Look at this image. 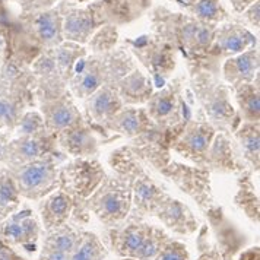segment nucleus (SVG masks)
<instances>
[{
	"label": "nucleus",
	"mask_w": 260,
	"mask_h": 260,
	"mask_svg": "<svg viewBox=\"0 0 260 260\" xmlns=\"http://www.w3.org/2000/svg\"><path fill=\"white\" fill-rule=\"evenodd\" d=\"M15 130L18 136H43L50 133L46 129L44 120L40 111H34V110H28L25 113Z\"/></svg>",
	"instance_id": "nucleus-35"
},
{
	"label": "nucleus",
	"mask_w": 260,
	"mask_h": 260,
	"mask_svg": "<svg viewBox=\"0 0 260 260\" xmlns=\"http://www.w3.org/2000/svg\"><path fill=\"white\" fill-rule=\"evenodd\" d=\"M41 234V222L29 208L16 211L0 224V240L12 247H22L28 253L38 250Z\"/></svg>",
	"instance_id": "nucleus-14"
},
{
	"label": "nucleus",
	"mask_w": 260,
	"mask_h": 260,
	"mask_svg": "<svg viewBox=\"0 0 260 260\" xmlns=\"http://www.w3.org/2000/svg\"><path fill=\"white\" fill-rule=\"evenodd\" d=\"M124 106L142 107L154 94V83L139 71H132L116 85Z\"/></svg>",
	"instance_id": "nucleus-23"
},
{
	"label": "nucleus",
	"mask_w": 260,
	"mask_h": 260,
	"mask_svg": "<svg viewBox=\"0 0 260 260\" xmlns=\"http://www.w3.org/2000/svg\"><path fill=\"white\" fill-rule=\"evenodd\" d=\"M256 40L246 29L241 28H226L222 36L218 38L219 50L226 54L243 53L248 46L254 44Z\"/></svg>",
	"instance_id": "nucleus-33"
},
{
	"label": "nucleus",
	"mask_w": 260,
	"mask_h": 260,
	"mask_svg": "<svg viewBox=\"0 0 260 260\" xmlns=\"http://www.w3.org/2000/svg\"><path fill=\"white\" fill-rule=\"evenodd\" d=\"M180 5L190 8L193 13L202 21H216L221 18V9L218 5V0H177Z\"/></svg>",
	"instance_id": "nucleus-36"
},
{
	"label": "nucleus",
	"mask_w": 260,
	"mask_h": 260,
	"mask_svg": "<svg viewBox=\"0 0 260 260\" xmlns=\"http://www.w3.org/2000/svg\"><path fill=\"white\" fill-rule=\"evenodd\" d=\"M181 85V79L167 82L162 88L151 95V98L145 104L151 120L167 133L170 149L180 132L184 129L186 123L194 114V110L189 104L187 96L183 95Z\"/></svg>",
	"instance_id": "nucleus-6"
},
{
	"label": "nucleus",
	"mask_w": 260,
	"mask_h": 260,
	"mask_svg": "<svg viewBox=\"0 0 260 260\" xmlns=\"http://www.w3.org/2000/svg\"><path fill=\"white\" fill-rule=\"evenodd\" d=\"M120 260H135V259H120Z\"/></svg>",
	"instance_id": "nucleus-42"
},
{
	"label": "nucleus",
	"mask_w": 260,
	"mask_h": 260,
	"mask_svg": "<svg viewBox=\"0 0 260 260\" xmlns=\"http://www.w3.org/2000/svg\"><path fill=\"white\" fill-rule=\"evenodd\" d=\"M21 208V194L6 168L0 170V224Z\"/></svg>",
	"instance_id": "nucleus-30"
},
{
	"label": "nucleus",
	"mask_w": 260,
	"mask_h": 260,
	"mask_svg": "<svg viewBox=\"0 0 260 260\" xmlns=\"http://www.w3.org/2000/svg\"><path fill=\"white\" fill-rule=\"evenodd\" d=\"M37 106L40 108V114L43 116L46 129L53 135L78 123H82L85 120L82 110H79V107L75 104V98L71 91L43 101Z\"/></svg>",
	"instance_id": "nucleus-16"
},
{
	"label": "nucleus",
	"mask_w": 260,
	"mask_h": 260,
	"mask_svg": "<svg viewBox=\"0 0 260 260\" xmlns=\"http://www.w3.org/2000/svg\"><path fill=\"white\" fill-rule=\"evenodd\" d=\"M132 190L117 174H107L98 189L86 199L85 208L106 228L123 222L132 212Z\"/></svg>",
	"instance_id": "nucleus-9"
},
{
	"label": "nucleus",
	"mask_w": 260,
	"mask_h": 260,
	"mask_svg": "<svg viewBox=\"0 0 260 260\" xmlns=\"http://www.w3.org/2000/svg\"><path fill=\"white\" fill-rule=\"evenodd\" d=\"M118 136L107 132L104 127L92 124L86 118L68 129L56 133L57 148L72 158H95L100 146L117 141Z\"/></svg>",
	"instance_id": "nucleus-11"
},
{
	"label": "nucleus",
	"mask_w": 260,
	"mask_h": 260,
	"mask_svg": "<svg viewBox=\"0 0 260 260\" xmlns=\"http://www.w3.org/2000/svg\"><path fill=\"white\" fill-rule=\"evenodd\" d=\"M59 151L56 135L47 133L43 136H16L12 141H6L0 136V164L8 168L28 164L41 156Z\"/></svg>",
	"instance_id": "nucleus-13"
},
{
	"label": "nucleus",
	"mask_w": 260,
	"mask_h": 260,
	"mask_svg": "<svg viewBox=\"0 0 260 260\" xmlns=\"http://www.w3.org/2000/svg\"><path fill=\"white\" fill-rule=\"evenodd\" d=\"M108 164L114 174L123 177L132 190V212L141 218L152 216L156 206L168 196L146 171L145 164L135 155L129 145L114 149L108 156Z\"/></svg>",
	"instance_id": "nucleus-3"
},
{
	"label": "nucleus",
	"mask_w": 260,
	"mask_h": 260,
	"mask_svg": "<svg viewBox=\"0 0 260 260\" xmlns=\"http://www.w3.org/2000/svg\"><path fill=\"white\" fill-rule=\"evenodd\" d=\"M34 106H37L34 91L0 92V129L13 132L28 108Z\"/></svg>",
	"instance_id": "nucleus-21"
},
{
	"label": "nucleus",
	"mask_w": 260,
	"mask_h": 260,
	"mask_svg": "<svg viewBox=\"0 0 260 260\" xmlns=\"http://www.w3.org/2000/svg\"><path fill=\"white\" fill-rule=\"evenodd\" d=\"M0 260H25L21 254L15 251V248L0 240Z\"/></svg>",
	"instance_id": "nucleus-39"
},
{
	"label": "nucleus",
	"mask_w": 260,
	"mask_h": 260,
	"mask_svg": "<svg viewBox=\"0 0 260 260\" xmlns=\"http://www.w3.org/2000/svg\"><path fill=\"white\" fill-rule=\"evenodd\" d=\"M113 43H116V34L113 31H104L103 34H100L95 38L92 46L96 51H103L106 48L111 47Z\"/></svg>",
	"instance_id": "nucleus-38"
},
{
	"label": "nucleus",
	"mask_w": 260,
	"mask_h": 260,
	"mask_svg": "<svg viewBox=\"0 0 260 260\" xmlns=\"http://www.w3.org/2000/svg\"><path fill=\"white\" fill-rule=\"evenodd\" d=\"M106 177V170L96 158H73L60 166L57 189L63 190L73 201L72 225L81 228L89 222V212L85 208V202Z\"/></svg>",
	"instance_id": "nucleus-4"
},
{
	"label": "nucleus",
	"mask_w": 260,
	"mask_h": 260,
	"mask_svg": "<svg viewBox=\"0 0 260 260\" xmlns=\"http://www.w3.org/2000/svg\"><path fill=\"white\" fill-rule=\"evenodd\" d=\"M237 260H260V250L259 246L248 247L241 250L237 256Z\"/></svg>",
	"instance_id": "nucleus-40"
},
{
	"label": "nucleus",
	"mask_w": 260,
	"mask_h": 260,
	"mask_svg": "<svg viewBox=\"0 0 260 260\" xmlns=\"http://www.w3.org/2000/svg\"><path fill=\"white\" fill-rule=\"evenodd\" d=\"M154 260H191L187 246L178 240L171 238L161 251L155 256Z\"/></svg>",
	"instance_id": "nucleus-37"
},
{
	"label": "nucleus",
	"mask_w": 260,
	"mask_h": 260,
	"mask_svg": "<svg viewBox=\"0 0 260 260\" xmlns=\"http://www.w3.org/2000/svg\"><path fill=\"white\" fill-rule=\"evenodd\" d=\"M132 64L121 56H103L76 61L69 91L73 98L85 100L101 86H116L127 73Z\"/></svg>",
	"instance_id": "nucleus-7"
},
{
	"label": "nucleus",
	"mask_w": 260,
	"mask_h": 260,
	"mask_svg": "<svg viewBox=\"0 0 260 260\" xmlns=\"http://www.w3.org/2000/svg\"><path fill=\"white\" fill-rule=\"evenodd\" d=\"M129 146L143 164H149L155 171L168 178L180 191H183L198 205L202 212H208L213 205H216L213 199L209 170L186 166L171 159V151L162 145L146 143Z\"/></svg>",
	"instance_id": "nucleus-1"
},
{
	"label": "nucleus",
	"mask_w": 260,
	"mask_h": 260,
	"mask_svg": "<svg viewBox=\"0 0 260 260\" xmlns=\"http://www.w3.org/2000/svg\"><path fill=\"white\" fill-rule=\"evenodd\" d=\"M135 50H139L141 53H145V64L149 71L152 72V83L154 86L162 88L167 83L168 73L174 69V60L170 56V47L164 46L161 48H149L146 43V37H139L133 41Z\"/></svg>",
	"instance_id": "nucleus-22"
},
{
	"label": "nucleus",
	"mask_w": 260,
	"mask_h": 260,
	"mask_svg": "<svg viewBox=\"0 0 260 260\" xmlns=\"http://www.w3.org/2000/svg\"><path fill=\"white\" fill-rule=\"evenodd\" d=\"M167 230L178 236H191L199 230V221L186 203L173 196H167L152 213Z\"/></svg>",
	"instance_id": "nucleus-17"
},
{
	"label": "nucleus",
	"mask_w": 260,
	"mask_h": 260,
	"mask_svg": "<svg viewBox=\"0 0 260 260\" xmlns=\"http://www.w3.org/2000/svg\"><path fill=\"white\" fill-rule=\"evenodd\" d=\"M107 256L108 248L103 243L101 237L92 231L81 230L69 260H106Z\"/></svg>",
	"instance_id": "nucleus-29"
},
{
	"label": "nucleus",
	"mask_w": 260,
	"mask_h": 260,
	"mask_svg": "<svg viewBox=\"0 0 260 260\" xmlns=\"http://www.w3.org/2000/svg\"><path fill=\"white\" fill-rule=\"evenodd\" d=\"M206 170L216 174H241L248 170L233 135L216 132L206 155Z\"/></svg>",
	"instance_id": "nucleus-15"
},
{
	"label": "nucleus",
	"mask_w": 260,
	"mask_h": 260,
	"mask_svg": "<svg viewBox=\"0 0 260 260\" xmlns=\"http://www.w3.org/2000/svg\"><path fill=\"white\" fill-rule=\"evenodd\" d=\"M82 228L71 222L44 231L38 260H69Z\"/></svg>",
	"instance_id": "nucleus-19"
},
{
	"label": "nucleus",
	"mask_w": 260,
	"mask_h": 260,
	"mask_svg": "<svg viewBox=\"0 0 260 260\" xmlns=\"http://www.w3.org/2000/svg\"><path fill=\"white\" fill-rule=\"evenodd\" d=\"M36 28V34L43 44H56L60 40V19L59 13L56 11L41 12L37 15L32 21Z\"/></svg>",
	"instance_id": "nucleus-31"
},
{
	"label": "nucleus",
	"mask_w": 260,
	"mask_h": 260,
	"mask_svg": "<svg viewBox=\"0 0 260 260\" xmlns=\"http://www.w3.org/2000/svg\"><path fill=\"white\" fill-rule=\"evenodd\" d=\"M82 48H76L75 46H61L54 51L53 59L56 61L61 76L68 83L71 82V79L73 78V69H75L76 60L82 59Z\"/></svg>",
	"instance_id": "nucleus-34"
},
{
	"label": "nucleus",
	"mask_w": 260,
	"mask_h": 260,
	"mask_svg": "<svg viewBox=\"0 0 260 260\" xmlns=\"http://www.w3.org/2000/svg\"><path fill=\"white\" fill-rule=\"evenodd\" d=\"M104 129L118 138L129 139L132 146L155 143L170 149L167 133L151 120L145 107L124 106L104 124Z\"/></svg>",
	"instance_id": "nucleus-10"
},
{
	"label": "nucleus",
	"mask_w": 260,
	"mask_h": 260,
	"mask_svg": "<svg viewBox=\"0 0 260 260\" xmlns=\"http://www.w3.org/2000/svg\"><path fill=\"white\" fill-rule=\"evenodd\" d=\"M173 237L135 213L118 225L106 228L103 243L120 259L154 260Z\"/></svg>",
	"instance_id": "nucleus-2"
},
{
	"label": "nucleus",
	"mask_w": 260,
	"mask_h": 260,
	"mask_svg": "<svg viewBox=\"0 0 260 260\" xmlns=\"http://www.w3.org/2000/svg\"><path fill=\"white\" fill-rule=\"evenodd\" d=\"M253 173L250 170L238 174L237 180V193L234 194V205L247 216L254 225L260 221V201L259 193L256 191L253 183Z\"/></svg>",
	"instance_id": "nucleus-27"
},
{
	"label": "nucleus",
	"mask_w": 260,
	"mask_h": 260,
	"mask_svg": "<svg viewBox=\"0 0 260 260\" xmlns=\"http://www.w3.org/2000/svg\"><path fill=\"white\" fill-rule=\"evenodd\" d=\"M233 138L248 170L257 174L260 170V123L241 121Z\"/></svg>",
	"instance_id": "nucleus-24"
},
{
	"label": "nucleus",
	"mask_w": 260,
	"mask_h": 260,
	"mask_svg": "<svg viewBox=\"0 0 260 260\" xmlns=\"http://www.w3.org/2000/svg\"><path fill=\"white\" fill-rule=\"evenodd\" d=\"M73 209L75 205L69 194H66L60 189L51 191L38 203V213L43 230L50 231L59 228L61 225L69 224Z\"/></svg>",
	"instance_id": "nucleus-20"
},
{
	"label": "nucleus",
	"mask_w": 260,
	"mask_h": 260,
	"mask_svg": "<svg viewBox=\"0 0 260 260\" xmlns=\"http://www.w3.org/2000/svg\"><path fill=\"white\" fill-rule=\"evenodd\" d=\"M63 29L66 37L75 41H85L95 29V19L89 12H72L66 15Z\"/></svg>",
	"instance_id": "nucleus-32"
},
{
	"label": "nucleus",
	"mask_w": 260,
	"mask_h": 260,
	"mask_svg": "<svg viewBox=\"0 0 260 260\" xmlns=\"http://www.w3.org/2000/svg\"><path fill=\"white\" fill-rule=\"evenodd\" d=\"M236 94L237 113L241 121L260 123V86L259 78L254 82L243 83L233 88Z\"/></svg>",
	"instance_id": "nucleus-28"
},
{
	"label": "nucleus",
	"mask_w": 260,
	"mask_h": 260,
	"mask_svg": "<svg viewBox=\"0 0 260 260\" xmlns=\"http://www.w3.org/2000/svg\"><path fill=\"white\" fill-rule=\"evenodd\" d=\"M82 101L83 117L101 127H104V124L124 107L116 86H101Z\"/></svg>",
	"instance_id": "nucleus-18"
},
{
	"label": "nucleus",
	"mask_w": 260,
	"mask_h": 260,
	"mask_svg": "<svg viewBox=\"0 0 260 260\" xmlns=\"http://www.w3.org/2000/svg\"><path fill=\"white\" fill-rule=\"evenodd\" d=\"M190 86L203 116L216 132L233 135L240 126L241 120L231 101V92L228 86L206 72L193 73Z\"/></svg>",
	"instance_id": "nucleus-5"
},
{
	"label": "nucleus",
	"mask_w": 260,
	"mask_h": 260,
	"mask_svg": "<svg viewBox=\"0 0 260 260\" xmlns=\"http://www.w3.org/2000/svg\"><path fill=\"white\" fill-rule=\"evenodd\" d=\"M66 161L68 155L59 149L28 164L6 170L13 178L21 198L40 202L59 187V168Z\"/></svg>",
	"instance_id": "nucleus-8"
},
{
	"label": "nucleus",
	"mask_w": 260,
	"mask_h": 260,
	"mask_svg": "<svg viewBox=\"0 0 260 260\" xmlns=\"http://www.w3.org/2000/svg\"><path fill=\"white\" fill-rule=\"evenodd\" d=\"M259 12H260V5L256 2V3L248 9L247 15H246V16L248 18V21L254 25V26H259Z\"/></svg>",
	"instance_id": "nucleus-41"
},
{
	"label": "nucleus",
	"mask_w": 260,
	"mask_h": 260,
	"mask_svg": "<svg viewBox=\"0 0 260 260\" xmlns=\"http://www.w3.org/2000/svg\"><path fill=\"white\" fill-rule=\"evenodd\" d=\"M198 260H236L243 250L244 243H216L211 237L208 224L201 225L198 230Z\"/></svg>",
	"instance_id": "nucleus-26"
},
{
	"label": "nucleus",
	"mask_w": 260,
	"mask_h": 260,
	"mask_svg": "<svg viewBox=\"0 0 260 260\" xmlns=\"http://www.w3.org/2000/svg\"><path fill=\"white\" fill-rule=\"evenodd\" d=\"M224 78L231 88L254 82L259 78V53L251 50L228 60L224 66Z\"/></svg>",
	"instance_id": "nucleus-25"
},
{
	"label": "nucleus",
	"mask_w": 260,
	"mask_h": 260,
	"mask_svg": "<svg viewBox=\"0 0 260 260\" xmlns=\"http://www.w3.org/2000/svg\"><path fill=\"white\" fill-rule=\"evenodd\" d=\"M215 135L216 129L206 120L201 108H198L173 142L171 151L193 162L196 167L205 168L206 155Z\"/></svg>",
	"instance_id": "nucleus-12"
}]
</instances>
